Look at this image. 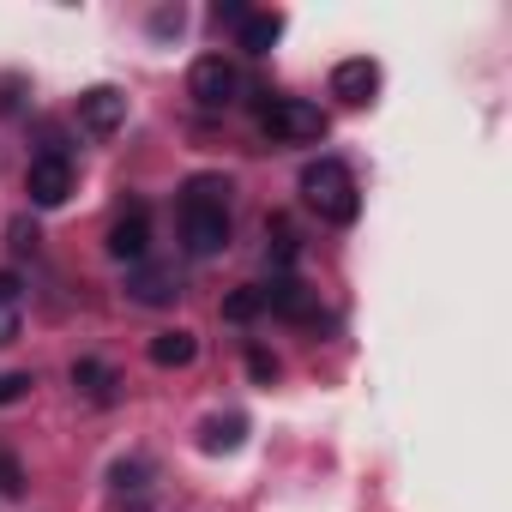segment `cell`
Here are the masks:
<instances>
[{
    "label": "cell",
    "instance_id": "13",
    "mask_svg": "<svg viewBox=\"0 0 512 512\" xmlns=\"http://www.w3.org/2000/svg\"><path fill=\"white\" fill-rule=\"evenodd\" d=\"M73 386H79L91 404H109V398H115V374H109L103 362H73Z\"/></svg>",
    "mask_w": 512,
    "mask_h": 512
},
{
    "label": "cell",
    "instance_id": "15",
    "mask_svg": "<svg viewBox=\"0 0 512 512\" xmlns=\"http://www.w3.org/2000/svg\"><path fill=\"white\" fill-rule=\"evenodd\" d=\"M266 314V290L260 284H247V290H235L229 302H223V320L229 326H247V320H260Z\"/></svg>",
    "mask_w": 512,
    "mask_h": 512
},
{
    "label": "cell",
    "instance_id": "6",
    "mask_svg": "<svg viewBox=\"0 0 512 512\" xmlns=\"http://www.w3.org/2000/svg\"><path fill=\"white\" fill-rule=\"evenodd\" d=\"M332 97H338V103H350V109L374 103V97H380V67H374L368 55L338 61V67H332Z\"/></svg>",
    "mask_w": 512,
    "mask_h": 512
},
{
    "label": "cell",
    "instance_id": "12",
    "mask_svg": "<svg viewBox=\"0 0 512 512\" xmlns=\"http://www.w3.org/2000/svg\"><path fill=\"white\" fill-rule=\"evenodd\" d=\"M127 290H133V302H145V308H163V302H175V296H181L175 272H133V278H127Z\"/></svg>",
    "mask_w": 512,
    "mask_h": 512
},
{
    "label": "cell",
    "instance_id": "2",
    "mask_svg": "<svg viewBox=\"0 0 512 512\" xmlns=\"http://www.w3.org/2000/svg\"><path fill=\"white\" fill-rule=\"evenodd\" d=\"M302 199L326 217V223H356L362 211V193H356V175L338 163V157H320L302 169Z\"/></svg>",
    "mask_w": 512,
    "mask_h": 512
},
{
    "label": "cell",
    "instance_id": "11",
    "mask_svg": "<svg viewBox=\"0 0 512 512\" xmlns=\"http://www.w3.org/2000/svg\"><path fill=\"white\" fill-rule=\"evenodd\" d=\"M193 356H199V338H193V332H181V326L151 338V362H157V368H187Z\"/></svg>",
    "mask_w": 512,
    "mask_h": 512
},
{
    "label": "cell",
    "instance_id": "8",
    "mask_svg": "<svg viewBox=\"0 0 512 512\" xmlns=\"http://www.w3.org/2000/svg\"><path fill=\"white\" fill-rule=\"evenodd\" d=\"M145 247H151V217H145V205H133L127 217L109 223V253H115V260H127V266H139Z\"/></svg>",
    "mask_w": 512,
    "mask_h": 512
},
{
    "label": "cell",
    "instance_id": "20",
    "mask_svg": "<svg viewBox=\"0 0 512 512\" xmlns=\"http://www.w3.org/2000/svg\"><path fill=\"white\" fill-rule=\"evenodd\" d=\"M115 488H145V464H115Z\"/></svg>",
    "mask_w": 512,
    "mask_h": 512
},
{
    "label": "cell",
    "instance_id": "19",
    "mask_svg": "<svg viewBox=\"0 0 512 512\" xmlns=\"http://www.w3.org/2000/svg\"><path fill=\"white\" fill-rule=\"evenodd\" d=\"M247 374H253V380H278V356H266V350H247Z\"/></svg>",
    "mask_w": 512,
    "mask_h": 512
},
{
    "label": "cell",
    "instance_id": "4",
    "mask_svg": "<svg viewBox=\"0 0 512 512\" xmlns=\"http://www.w3.org/2000/svg\"><path fill=\"white\" fill-rule=\"evenodd\" d=\"M25 193H31V205H37V211H55V205H67V193H73V163H67L61 151L37 157V163L25 169Z\"/></svg>",
    "mask_w": 512,
    "mask_h": 512
},
{
    "label": "cell",
    "instance_id": "7",
    "mask_svg": "<svg viewBox=\"0 0 512 512\" xmlns=\"http://www.w3.org/2000/svg\"><path fill=\"white\" fill-rule=\"evenodd\" d=\"M266 290V308L272 314H284V320H320V296L308 290V284H296V278H272V284H260Z\"/></svg>",
    "mask_w": 512,
    "mask_h": 512
},
{
    "label": "cell",
    "instance_id": "5",
    "mask_svg": "<svg viewBox=\"0 0 512 512\" xmlns=\"http://www.w3.org/2000/svg\"><path fill=\"white\" fill-rule=\"evenodd\" d=\"M187 91L199 97V109H229V103H235V91H241V73H235L223 55H205V61H193Z\"/></svg>",
    "mask_w": 512,
    "mask_h": 512
},
{
    "label": "cell",
    "instance_id": "1",
    "mask_svg": "<svg viewBox=\"0 0 512 512\" xmlns=\"http://www.w3.org/2000/svg\"><path fill=\"white\" fill-rule=\"evenodd\" d=\"M181 241L193 260H211V253L229 247V181L223 175H193L181 193Z\"/></svg>",
    "mask_w": 512,
    "mask_h": 512
},
{
    "label": "cell",
    "instance_id": "16",
    "mask_svg": "<svg viewBox=\"0 0 512 512\" xmlns=\"http://www.w3.org/2000/svg\"><path fill=\"white\" fill-rule=\"evenodd\" d=\"M0 494H7V500H19V494H25V470H19V458H13V452H0Z\"/></svg>",
    "mask_w": 512,
    "mask_h": 512
},
{
    "label": "cell",
    "instance_id": "14",
    "mask_svg": "<svg viewBox=\"0 0 512 512\" xmlns=\"http://www.w3.org/2000/svg\"><path fill=\"white\" fill-rule=\"evenodd\" d=\"M241 434H247V422H241V416H211V422L199 428V446H205V452H235V446H241Z\"/></svg>",
    "mask_w": 512,
    "mask_h": 512
},
{
    "label": "cell",
    "instance_id": "17",
    "mask_svg": "<svg viewBox=\"0 0 512 512\" xmlns=\"http://www.w3.org/2000/svg\"><path fill=\"white\" fill-rule=\"evenodd\" d=\"M31 398V374H0V404H19Z\"/></svg>",
    "mask_w": 512,
    "mask_h": 512
},
{
    "label": "cell",
    "instance_id": "18",
    "mask_svg": "<svg viewBox=\"0 0 512 512\" xmlns=\"http://www.w3.org/2000/svg\"><path fill=\"white\" fill-rule=\"evenodd\" d=\"M19 338V302H7V296H0V350H7Z\"/></svg>",
    "mask_w": 512,
    "mask_h": 512
},
{
    "label": "cell",
    "instance_id": "9",
    "mask_svg": "<svg viewBox=\"0 0 512 512\" xmlns=\"http://www.w3.org/2000/svg\"><path fill=\"white\" fill-rule=\"evenodd\" d=\"M79 121H85L91 133H115V127L127 121V97H121L115 85H97V91L79 97Z\"/></svg>",
    "mask_w": 512,
    "mask_h": 512
},
{
    "label": "cell",
    "instance_id": "3",
    "mask_svg": "<svg viewBox=\"0 0 512 512\" xmlns=\"http://www.w3.org/2000/svg\"><path fill=\"white\" fill-rule=\"evenodd\" d=\"M260 127H266L272 145H320V139L332 133L326 109L308 103V97H272V103L260 109Z\"/></svg>",
    "mask_w": 512,
    "mask_h": 512
},
{
    "label": "cell",
    "instance_id": "10",
    "mask_svg": "<svg viewBox=\"0 0 512 512\" xmlns=\"http://www.w3.org/2000/svg\"><path fill=\"white\" fill-rule=\"evenodd\" d=\"M278 37H284V13H247L235 43H241L247 55H272V43H278Z\"/></svg>",
    "mask_w": 512,
    "mask_h": 512
}]
</instances>
